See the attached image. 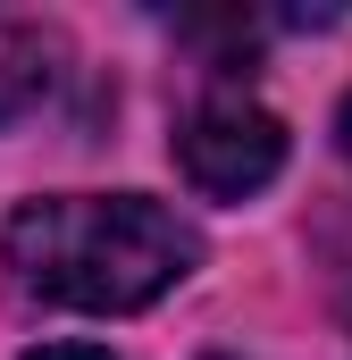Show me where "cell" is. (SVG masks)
I'll return each mask as SVG.
<instances>
[{"mask_svg": "<svg viewBox=\"0 0 352 360\" xmlns=\"http://www.w3.org/2000/svg\"><path fill=\"white\" fill-rule=\"evenodd\" d=\"M0 260L17 276V293L42 310L126 319L201 269V226L151 193H42L8 210Z\"/></svg>", "mask_w": 352, "mask_h": 360, "instance_id": "6da1fadb", "label": "cell"}, {"mask_svg": "<svg viewBox=\"0 0 352 360\" xmlns=\"http://www.w3.org/2000/svg\"><path fill=\"white\" fill-rule=\"evenodd\" d=\"M176 168L201 201H252L285 168V117L252 92H201L176 126Z\"/></svg>", "mask_w": 352, "mask_h": 360, "instance_id": "7a4b0ae2", "label": "cell"}, {"mask_svg": "<svg viewBox=\"0 0 352 360\" xmlns=\"http://www.w3.org/2000/svg\"><path fill=\"white\" fill-rule=\"evenodd\" d=\"M59 34L51 25H17V17H0V126H17V117H34L51 84H59Z\"/></svg>", "mask_w": 352, "mask_h": 360, "instance_id": "3957f363", "label": "cell"}, {"mask_svg": "<svg viewBox=\"0 0 352 360\" xmlns=\"http://www.w3.org/2000/svg\"><path fill=\"white\" fill-rule=\"evenodd\" d=\"M25 360H109L101 344H42V352H25Z\"/></svg>", "mask_w": 352, "mask_h": 360, "instance_id": "277c9868", "label": "cell"}, {"mask_svg": "<svg viewBox=\"0 0 352 360\" xmlns=\"http://www.w3.org/2000/svg\"><path fill=\"white\" fill-rule=\"evenodd\" d=\"M336 143H344V160H352V101H344V117H336Z\"/></svg>", "mask_w": 352, "mask_h": 360, "instance_id": "5b68a950", "label": "cell"}]
</instances>
